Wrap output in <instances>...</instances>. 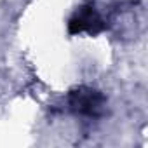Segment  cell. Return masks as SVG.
<instances>
[{"mask_svg": "<svg viewBox=\"0 0 148 148\" xmlns=\"http://www.w3.org/2000/svg\"><path fill=\"white\" fill-rule=\"evenodd\" d=\"M105 96L92 87L87 86H80L77 89L70 91L68 94V105L70 110L77 115H84V117H98L103 113L105 108Z\"/></svg>", "mask_w": 148, "mask_h": 148, "instance_id": "cell-1", "label": "cell"}, {"mask_svg": "<svg viewBox=\"0 0 148 148\" xmlns=\"http://www.w3.org/2000/svg\"><path fill=\"white\" fill-rule=\"evenodd\" d=\"M103 30H105V21L94 5H82L68 21V32L71 35H79V33L96 35Z\"/></svg>", "mask_w": 148, "mask_h": 148, "instance_id": "cell-2", "label": "cell"}]
</instances>
